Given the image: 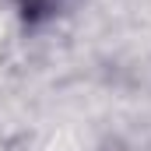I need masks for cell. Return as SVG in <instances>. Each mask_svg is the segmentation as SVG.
<instances>
[{"mask_svg": "<svg viewBox=\"0 0 151 151\" xmlns=\"http://www.w3.org/2000/svg\"><path fill=\"white\" fill-rule=\"evenodd\" d=\"M53 4H56V0H21L25 14H32V18H35V14H46V11H49Z\"/></svg>", "mask_w": 151, "mask_h": 151, "instance_id": "cell-1", "label": "cell"}]
</instances>
